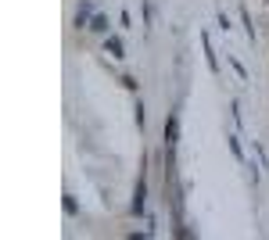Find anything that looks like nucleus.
Here are the masks:
<instances>
[{"mask_svg": "<svg viewBox=\"0 0 269 240\" xmlns=\"http://www.w3.org/2000/svg\"><path fill=\"white\" fill-rule=\"evenodd\" d=\"M201 51H205L208 68H212V72H219V58H215V51H212V39H208V32H201Z\"/></svg>", "mask_w": 269, "mask_h": 240, "instance_id": "f257e3e1", "label": "nucleus"}, {"mask_svg": "<svg viewBox=\"0 0 269 240\" xmlns=\"http://www.w3.org/2000/svg\"><path fill=\"white\" fill-rule=\"evenodd\" d=\"M176 140H180V115L172 111V115H169V126H165V143L176 147Z\"/></svg>", "mask_w": 269, "mask_h": 240, "instance_id": "f03ea898", "label": "nucleus"}, {"mask_svg": "<svg viewBox=\"0 0 269 240\" xmlns=\"http://www.w3.org/2000/svg\"><path fill=\"white\" fill-rule=\"evenodd\" d=\"M144 176H140V183H137V194H133V215H144Z\"/></svg>", "mask_w": 269, "mask_h": 240, "instance_id": "7ed1b4c3", "label": "nucleus"}, {"mask_svg": "<svg viewBox=\"0 0 269 240\" xmlns=\"http://www.w3.org/2000/svg\"><path fill=\"white\" fill-rule=\"evenodd\" d=\"M108 51H111V58H126V47L119 36H108Z\"/></svg>", "mask_w": 269, "mask_h": 240, "instance_id": "20e7f679", "label": "nucleus"}, {"mask_svg": "<svg viewBox=\"0 0 269 240\" xmlns=\"http://www.w3.org/2000/svg\"><path fill=\"white\" fill-rule=\"evenodd\" d=\"M86 29H94V32H108V18H104V15H94Z\"/></svg>", "mask_w": 269, "mask_h": 240, "instance_id": "39448f33", "label": "nucleus"}, {"mask_svg": "<svg viewBox=\"0 0 269 240\" xmlns=\"http://www.w3.org/2000/svg\"><path fill=\"white\" fill-rule=\"evenodd\" d=\"M90 0H83V4H79V15H75V25H86V18H90Z\"/></svg>", "mask_w": 269, "mask_h": 240, "instance_id": "423d86ee", "label": "nucleus"}, {"mask_svg": "<svg viewBox=\"0 0 269 240\" xmlns=\"http://www.w3.org/2000/svg\"><path fill=\"white\" fill-rule=\"evenodd\" d=\"M230 151H234L237 162H244V151H241V140H237V136H230Z\"/></svg>", "mask_w": 269, "mask_h": 240, "instance_id": "0eeeda50", "label": "nucleus"}, {"mask_svg": "<svg viewBox=\"0 0 269 240\" xmlns=\"http://www.w3.org/2000/svg\"><path fill=\"white\" fill-rule=\"evenodd\" d=\"M65 212H68V215H75V197H68V194H65Z\"/></svg>", "mask_w": 269, "mask_h": 240, "instance_id": "6e6552de", "label": "nucleus"}]
</instances>
